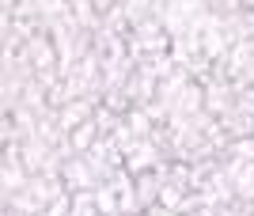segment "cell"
<instances>
[{
	"label": "cell",
	"mask_w": 254,
	"mask_h": 216,
	"mask_svg": "<svg viewBox=\"0 0 254 216\" xmlns=\"http://www.w3.org/2000/svg\"><path fill=\"white\" fill-rule=\"evenodd\" d=\"M95 205H99V216H122V201H118L114 182H103L95 190Z\"/></svg>",
	"instance_id": "8992f818"
},
{
	"label": "cell",
	"mask_w": 254,
	"mask_h": 216,
	"mask_svg": "<svg viewBox=\"0 0 254 216\" xmlns=\"http://www.w3.org/2000/svg\"><path fill=\"white\" fill-rule=\"evenodd\" d=\"M175 216H179V213H175Z\"/></svg>",
	"instance_id": "9c48e42d"
},
{
	"label": "cell",
	"mask_w": 254,
	"mask_h": 216,
	"mask_svg": "<svg viewBox=\"0 0 254 216\" xmlns=\"http://www.w3.org/2000/svg\"><path fill=\"white\" fill-rule=\"evenodd\" d=\"M61 178H64V190H68V194H80V190H99V178H95V171L87 167L84 156L64 160V163H61Z\"/></svg>",
	"instance_id": "3957f363"
},
{
	"label": "cell",
	"mask_w": 254,
	"mask_h": 216,
	"mask_svg": "<svg viewBox=\"0 0 254 216\" xmlns=\"http://www.w3.org/2000/svg\"><path fill=\"white\" fill-rule=\"evenodd\" d=\"M126 125L133 129V137H137V141L152 137V129H156V121L148 118V110H144V107H133V110H129V114H126Z\"/></svg>",
	"instance_id": "52a82bcc"
},
{
	"label": "cell",
	"mask_w": 254,
	"mask_h": 216,
	"mask_svg": "<svg viewBox=\"0 0 254 216\" xmlns=\"http://www.w3.org/2000/svg\"><path fill=\"white\" fill-rule=\"evenodd\" d=\"M201 87H205V110H209L212 118H228V114L235 110V103H239V91H235V84L228 80V76L212 72Z\"/></svg>",
	"instance_id": "6da1fadb"
},
{
	"label": "cell",
	"mask_w": 254,
	"mask_h": 216,
	"mask_svg": "<svg viewBox=\"0 0 254 216\" xmlns=\"http://www.w3.org/2000/svg\"><path fill=\"white\" fill-rule=\"evenodd\" d=\"M201 110H205V87L197 84V80H193V84H190V87H186V91L179 95V103L171 107V114H167V118L186 121V118H193V114H201Z\"/></svg>",
	"instance_id": "277c9868"
},
{
	"label": "cell",
	"mask_w": 254,
	"mask_h": 216,
	"mask_svg": "<svg viewBox=\"0 0 254 216\" xmlns=\"http://www.w3.org/2000/svg\"><path fill=\"white\" fill-rule=\"evenodd\" d=\"M159 163H167V152L159 148L152 137H144V141H137L133 148L126 152V167L133 174H144V171H156Z\"/></svg>",
	"instance_id": "7a4b0ae2"
},
{
	"label": "cell",
	"mask_w": 254,
	"mask_h": 216,
	"mask_svg": "<svg viewBox=\"0 0 254 216\" xmlns=\"http://www.w3.org/2000/svg\"><path fill=\"white\" fill-rule=\"evenodd\" d=\"M42 216H72V194L64 190L61 197H53L50 205H46V213Z\"/></svg>",
	"instance_id": "ba28073f"
},
{
	"label": "cell",
	"mask_w": 254,
	"mask_h": 216,
	"mask_svg": "<svg viewBox=\"0 0 254 216\" xmlns=\"http://www.w3.org/2000/svg\"><path fill=\"white\" fill-rule=\"evenodd\" d=\"M103 137V129H99V121L95 118H87L84 125H76L72 129V137H68V144L76 148V156H84V152H91V144Z\"/></svg>",
	"instance_id": "5b68a950"
}]
</instances>
